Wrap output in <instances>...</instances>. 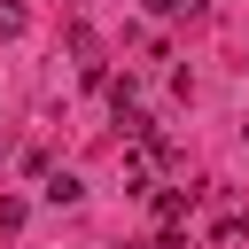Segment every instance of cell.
<instances>
[{
  "mask_svg": "<svg viewBox=\"0 0 249 249\" xmlns=\"http://www.w3.org/2000/svg\"><path fill=\"white\" fill-rule=\"evenodd\" d=\"M187 210H195V187H156V218L163 226H179Z\"/></svg>",
  "mask_w": 249,
  "mask_h": 249,
  "instance_id": "1",
  "label": "cell"
},
{
  "mask_svg": "<svg viewBox=\"0 0 249 249\" xmlns=\"http://www.w3.org/2000/svg\"><path fill=\"white\" fill-rule=\"evenodd\" d=\"M78 195H86V187H78L70 171H54V179H47V202H78Z\"/></svg>",
  "mask_w": 249,
  "mask_h": 249,
  "instance_id": "2",
  "label": "cell"
},
{
  "mask_svg": "<svg viewBox=\"0 0 249 249\" xmlns=\"http://www.w3.org/2000/svg\"><path fill=\"white\" fill-rule=\"evenodd\" d=\"M16 31H23V8H16V0H0V39H16Z\"/></svg>",
  "mask_w": 249,
  "mask_h": 249,
  "instance_id": "3",
  "label": "cell"
},
{
  "mask_svg": "<svg viewBox=\"0 0 249 249\" xmlns=\"http://www.w3.org/2000/svg\"><path fill=\"white\" fill-rule=\"evenodd\" d=\"M148 16H187V8H202V0H140Z\"/></svg>",
  "mask_w": 249,
  "mask_h": 249,
  "instance_id": "4",
  "label": "cell"
}]
</instances>
